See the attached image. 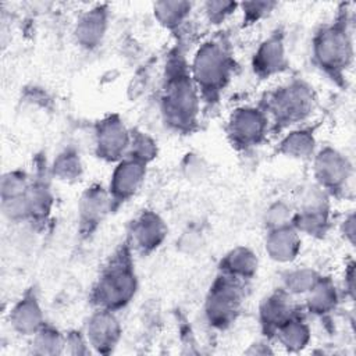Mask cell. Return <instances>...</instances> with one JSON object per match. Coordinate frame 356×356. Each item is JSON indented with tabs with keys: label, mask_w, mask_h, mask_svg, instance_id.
<instances>
[{
	"label": "cell",
	"mask_w": 356,
	"mask_h": 356,
	"mask_svg": "<svg viewBox=\"0 0 356 356\" xmlns=\"http://www.w3.org/2000/svg\"><path fill=\"white\" fill-rule=\"evenodd\" d=\"M275 7V1H243L238 8L242 11L243 25H252L266 18Z\"/></svg>",
	"instance_id": "33"
},
{
	"label": "cell",
	"mask_w": 356,
	"mask_h": 356,
	"mask_svg": "<svg viewBox=\"0 0 356 356\" xmlns=\"http://www.w3.org/2000/svg\"><path fill=\"white\" fill-rule=\"evenodd\" d=\"M321 275L309 267H299V268H292L288 270L282 275V289L286 291L292 296H299V295H306L314 284L318 281Z\"/></svg>",
	"instance_id": "28"
},
{
	"label": "cell",
	"mask_w": 356,
	"mask_h": 356,
	"mask_svg": "<svg viewBox=\"0 0 356 356\" xmlns=\"http://www.w3.org/2000/svg\"><path fill=\"white\" fill-rule=\"evenodd\" d=\"M51 174L60 181L64 182H74L82 177L83 172V165L79 157V153L75 149H64L60 152L51 167Z\"/></svg>",
	"instance_id": "26"
},
{
	"label": "cell",
	"mask_w": 356,
	"mask_h": 356,
	"mask_svg": "<svg viewBox=\"0 0 356 356\" xmlns=\"http://www.w3.org/2000/svg\"><path fill=\"white\" fill-rule=\"evenodd\" d=\"M8 321L11 328L24 337H32L46 324L42 306L33 291L25 292L10 309Z\"/></svg>",
	"instance_id": "18"
},
{
	"label": "cell",
	"mask_w": 356,
	"mask_h": 356,
	"mask_svg": "<svg viewBox=\"0 0 356 356\" xmlns=\"http://www.w3.org/2000/svg\"><path fill=\"white\" fill-rule=\"evenodd\" d=\"M147 81H149V75L146 74V71H140L134 76V79L131 81V85L128 86V90L134 92L132 99L139 96L143 92V89L147 86Z\"/></svg>",
	"instance_id": "35"
},
{
	"label": "cell",
	"mask_w": 356,
	"mask_h": 356,
	"mask_svg": "<svg viewBox=\"0 0 356 356\" xmlns=\"http://www.w3.org/2000/svg\"><path fill=\"white\" fill-rule=\"evenodd\" d=\"M168 227L164 220L152 210H143L131 224L127 241L136 252L149 254L157 250L165 241Z\"/></svg>",
	"instance_id": "15"
},
{
	"label": "cell",
	"mask_w": 356,
	"mask_h": 356,
	"mask_svg": "<svg viewBox=\"0 0 356 356\" xmlns=\"http://www.w3.org/2000/svg\"><path fill=\"white\" fill-rule=\"evenodd\" d=\"M146 168V163L131 156H127L118 163H115L107 188L113 210L120 207L138 193V191L145 182Z\"/></svg>",
	"instance_id": "11"
},
{
	"label": "cell",
	"mask_w": 356,
	"mask_h": 356,
	"mask_svg": "<svg viewBox=\"0 0 356 356\" xmlns=\"http://www.w3.org/2000/svg\"><path fill=\"white\" fill-rule=\"evenodd\" d=\"M271 131V122L261 106H239L227 120L225 132L238 150H249L261 145Z\"/></svg>",
	"instance_id": "7"
},
{
	"label": "cell",
	"mask_w": 356,
	"mask_h": 356,
	"mask_svg": "<svg viewBox=\"0 0 356 356\" xmlns=\"http://www.w3.org/2000/svg\"><path fill=\"white\" fill-rule=\"evenodd\" d=\"M29 175L24 170H10L3 174L0 182V197L1 200H10L21 197L26 193L29 184Z\"/></svg>",
	"instance_id": "29"
},
{
	"label": "cell",
	"mask_w": 356,
	"mask_h": 356,
	"mask_svg": "<svg viewBox=\"0 0 356 356\" xmlns=\"http://www.w3.org/2000/svg\"><path fill=\"white\" fill-rule=\"evenodd\" d=\"M95 153L107 163H118L127 157L131 145V131L117 114L102 118L95 125Z\"/></svg>",
	"instance_id": "10"
},
{
	"label": "cell",
	"mask_w": 356,
	"mask_h": 356,
	"mask_svg": "<svg viewBox=\"0 0 356 356\" xmlns=\"http://www.w3.org/2000/svg\"><path fill=\"white\" fill-rule=\"evenodd\" d=\"M110 211H113V204L107 188L99 184L88 186L78 202L79 234L82 236L92 235Z\"/></svg>",
	"instance_id": "13"
},
{
	"label": "cell",
	"mask_w": 356,
	"mask_h": 356,
	"mask_svg": "<svg viewBox=\"0 0 356 356\" xmlns=\"http://www.w3.org/2000/svg\"><path fill=\"white\" fill-rule=\"evenodd\" d=\"M260 106L270 118L271 131H281L295 128L312 115L316 95L307 82L292 79L268 92Z\"/></svg>",
	"instance_id": "5"
},
{
	"label": "cell",
	"mask_w": 356,
	"mask_h": 356,
	"mask_svg": "<svg viewBox=\"0 0 356 356\" xmlns=\"http://www.w3.org/2000/svg\"><path fill=\"white\" fill-rule=\"evenodd\" d=\"M345 291L353 298L355 295V263L350 261L345 271Z\"/></svg>",
	"instance_id": "37"
},
{
	"label": "cell",
	"mask_w": 356,
	"mask_h": 356,
	"mask_svg": "<svg viewBox=\"0 0 356 356\" xmlns=\"http://www.w3.org/2000/svg\"><path fill=\"white\" fill-rule=\"evenodd\" d=\"M85 337L92 350L107 355L118 345L122 328L115 312L107 309H96L88 318L85 325Z\"/></svg>",
	"instance_id": "14"
},
{
	"label": "cell",
	"mask_w": 356,
	"mask_h": 356,
	"mask_svg": "<svg viewBox=\"0 0 356 356\" xmlns=\"http://www.w3.org/2000/svg\"><path fill=\"white\" fill-rule=\"evenodd\" d=\"M293 296L282 288L267 295L259 306V321L266 335L273 337L275 330L296 313Z\"/></svg>",
	"instance_id": "17"
},
{
	"label": "cell",
	"mask_w": 356,
	"mask_h": 356,
	"mask_svg": "<svg viewBox=\"0 0 356 356\" xmlns=\"http://www.w3.org/2000/svg\"><path fill=\"white\" fill-rule=\"evenodd\" d=\"M273 338L288 352L303 350L312 339V331L306 320L296 312L274 332Z\"/></svg>",
	"instance_id": "24"
},
{
	"label": "cell",
	"mask_w": 356,
	"mask_h": 356,
	"mask_svg": "<svg viewBox=\"0 0 356 356\" xmlns=\"http://www.w3.org/2000/svg\"><path fill=\"white\" fill-rule=\"evenodd\" d=\"M295 214L293 204L285 200H275L270 203L263 214V222L266 229H275L286 225H292Z\"/></svg>",
	"instance_id": "30"
},
{
	"label": "cell",
	"mask_w": 356,
	"mask_h": 356,
	"mask_svg": "<svg viewBox=\"0 0 356 356\" xmlns=\"http://www.w3.org/2000/svg\"><path fill=\"white\" fill-rule=\"evenodd\" d=\"M245 285L241 280L218 273L204 300V316L211 327L225 330L236 321L243 305Z\"/></svg>",
	"instance_id": "6"
},
{
	"label": "cell",
	"mask_w": 356,
	"mask_h": 356,
	"mask_svg": "<svg viewBox=\"0 0 356 356\" xmlns=\"http://www.w3.org/2000/svg\"><path fill=\"white\" fill-rule=\"evenodd\" d=\"M288 56L284 32L275 29L261 40L252 57V70L260 79L282 74L288 68Z\"/></svg>",
	"instance_id": "12"
},
{
	"label": "cell",
	"mask_w": 356,
	"mask_h": 356,
	"mask_svg": "<svg viewBox=\"0 0 356 356\" xmlns=\"http://www.w3.org/2000/svg\"><path fill=\"white\" fill-rule=\"evenodd\" d=\"M203 13L210 24H221L225 21L231 14H234L239 3L235 1H225V0H209L202 4Z\"/></svg>",
	"instance_id": "32"
},
{
	"label": "cell",
	"mask_w": 356,
	"mask_h": 356,
	"mask_svg": "<svg viewBox=\"0 0 356 356\" xmlns=\"http://www.w3.org/2000/svg\"><path fill=\"white\" fill-rule=\"evenodd\" d=\"M316 135L312 127H295L278 142L277 152L285 157L296 160L312 159L316 153Z\"/></svg>",
	"instance_id": "21"
},
{
	"label": "cell",
	"mask_w": 356,
	"mask_h": 356,
	"mask_svg": "<svg viewBox=\"0 0 356 356\" xmlns=\"http://www.w3.org/2000/svg\"><path fill=\"white\" fill-rule=\"evenodd\" d=\"M330 195L320 186L310 185L300 192L295 207L292 227L299 234L321 238L330 228Z\"/></svg>",
	"instance_id": "8"
},
{
	"label": "cell",
	"mask_w": 356,
	"mask_h": 356,
	"mask_svg": "<svg viewBox=\"0 0 356 356\" xmlns=\"http://www.w3.org/2000/svg\"><path fill=\"white\" fill-rule=\"evenodd\" d=\"M314 64L332 81L343 82L353 63V38L350 19L345 6L335 19L323 25L312 40Z\"/></svg>",
	"instance_id": "3"
},
{
	"label": "cell",
	"mask_w": 356,
	"mask_h": 356,
	"mask_svg": "<svg viewBox=\"0 0 356 356\" xmlns=\"http://www.w3.org/2000/svg\"><path fill=\"white\" fill-rule=\"evenodd\" d=\"M127 156L149 164L157 156V143L142 131H131V145Z\"/></svg>",
	"instance_id": "31"
},
{
	"label": "cell",
	"mask_w": 356,
	"mask_h": 356,
	"mask_svg": "<svg viewBox=\"0 0 356 356\" xmlns=\"http://www.w3.org/2000/svg\"><path fill=\"white\" fill-rule=\"evenodd\" d=\"M356 220H355V214L350 213L345 217V220L341 224V232L345 236V239L353 245L355 243V231H356Z\"/></svg>",
	"instance_id": "36"
},
{
	"label": "cell",
	"mask_w": 356,
	"mask_h": 356,
	"mask_svg": "<svg viewBox=\"0 0 356 356\" xmlns=\"http://www.w3.org/2000/svg\"><path fill=\"white\" fill-rule=\"evenodd\" d=\"M339 302V293L330 277H320L314 286L305 295V307L310 314L323 317L334 312Z\"/></svg>",
	"instance_id": "23"
},
{
	"label": "cell",
	"mask_w": 356,
	"mask_h": 356,
	"mask_svg": "<svg viewBox=\"0 0 356 356\" xmlns=\"http://www.w3.org/2000/svg\"><path fill=\"white\" fill-rule=\"evenodd\" d=\"M246 353H250V355H266V353H273V350L268 348V343L257 342V343L250 345V348L246 350Z\"/></svg>",
	"instance_id": "38"
},
{
	"label": "cell",
	"mask_w": 356,
	"mask_h": 356,
	"mask_svg": "<svg viewBox=\"0 0 356 356\" xmlns=\"http://www.w3.org/2000/svg\"><path fill=\"white\" fill-rule=\"evenodd\" d=\"M31 349L35 355L64 353L65 335H63L57 328L44 324L36 334L32 335Z\"/></svg>",
	"instance_id": "27"
},
{
	"label": "cell",
	"mask_w": 356,
	"mask_h": 356,
	"mask_svg": "<svg viewBox=\"0 0 356 356\" xmlns=\"http://www.w3.org/2000/svg\"><path fill=\"white\" fill-rule=\"evenodd\" d=\"M44 178L43 177L32 178L29 188L25 193L28 211H29V221L32 224L46 222L53 209L54 196L47 179Z\"/></svg>",
	"instance_id": "22"
},
{
	"label": "cell",
	"mask_w": 356,
	"mask_h": 356,
	"mask_svg": "<svg viewBox=\"0 0 356 356\" xmlns=\"http://www.w3.org/2000/svg\"><path fill=\"white\" fill-rule=\"evenodd\" d=\"M108 28V7L97 4L83 11L75 22L74 39L85 50H93L102 44Z\"/></svg>",
	"instance_id": "16"
},
{
	"label": "cell",
	"mask_w": 356,
	"mask_h": 356,
	"mask_svg": "<svg viewBox=\"0 0 356 356\" xmlns=\"http://www.w3.org/2000/svg\"><path fill=\"white\" fill-rule=\"evenodd\" d=\"M192 7V3L182 0L157 1L153 4V14L160 25L170 31H175L186 22Z\"/></svg>",
	"instance_id": "25"
},
{
	"label": "cell",
	"mask_w": 356,
	"mask_h": 356,
	"mask_svg": "<svg viewBox=\"0 0 356 356\" xmlns=\"http://www.w3.org/2000/svg\"><path fill=\"white\" fill-rule=\"evenodd\" d=\"M202 97L191 76L189 63L179 50L170 53L160 93V113L165 125L182 134L199 122Z\"/></svg>",
	"instance_id": "1"
},
{
	"label": "cell",
	"mask_w": 356,
	"mask_h": 356,
	"mask_svg": "<svg viewBox=\"0 0 356 356\" xmlns=\"http://www.w3.org/2000/svg\"><path fill=\"white\" fill-rule=\"evenodd\" d=\"M313 177L316 185L330 196L342 192L353 174L349 159L339 150L324 146L313 154Z\"/></svg>",
	"instance_id": "9"
},
{
	"label": "cell",
	"mask_w": 356,
	"mask_h": 356,
	"mask_svg": "<svg viewBox=\"0 0 356 356\" xmlns=\"http://www.w3.org/2000/svg\"><path fill=\"white\" fill-rule=\"evenodd\" d=\"M90 346L85 334L79 331H70L65 335V349L64 352L71 355H88L90 353Z\"/></svg>",
	"instance_id": "34"
},
{
	"label": "cell",
	"mask_w": 356,
	"mask_h": 356,
	"mask_svg": "<svg viewBox=\"0 0 356 356\" xmlns=\"http://www.w3.org/2000/svg\"><path fill=\"white\" fill-rule=\"evenodd\" d=\"M234 68L235 61L227 38L214 36L199 44L189 63V72L204 103L218 102Z\"/></svg>",
	"instance_id": "2"
},
{
	"label": "cell",
	"mask_w": 356,
	"mask_h": 356,
	"mask_svg": "<svg viewBox=\"0 0 356 356\" xmlns=\"http://www.w3.org/2000/svg\"><path fill=\"white\" fill-rule=\"evenodd\" d=\"M259 259L256 253L246 246H236L231 249L221 259L218 270L221 274L248 282L257 274Z\"/></svg>",
	"instance_id": "20"
},
{
	"label": "cell",
	"mask_w": 356,
	"mask_h": 356,
	"mask_svg": "<svg viewBox=\"0 0 356 356\" xmlns=\"http://www.w3.org/2000/svg\"><path fill=\"white\" fill-rule=\"evenodd\" d=\"M300 248V234L292 225L268 229L266 234L264 250L267 256L275 263H292L299 256Z\"/></svg>",
	"instance_id": "19"
},
{
	"label": "cell",
	"mask_w": 356,
	"mask_h": 356,
	"mask_svg": "<svg viewBox=\"0 0 356 356\" xmlns=\"http://www.w3.org/2000/svg\"><path fill=\"white\" fill-rule=\"evenodd\" d=\"M138 292V277L132 260L131 246L124 242L110 256L90 293L96 309L117 312L124 309Z\"/></svg>",
	"instance_id": "4"
}]
</instances>
